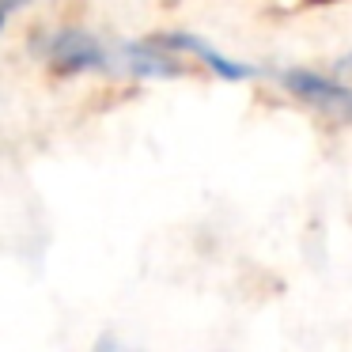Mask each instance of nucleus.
Listing matches in <instances>:
<instances>
[{
  "mask_svg": "<svg viewBox=\"0 0 352 352\" xmlns=\"http://www.w3.org/2000/svg\"><path fill=\"white\" fill-rule=\"evenodd\" d=\"M280 84L288 87L296 99L311 102V107L326 110V114H337L344 122H352V87L337 84L329 76H318V72H307V69H292L280 72Z\"/></svg>",
  "mask_w": 352,
  "mask_h": 352,
  "instance_id": "f257e3e1",
  "label": "nucleus"
},
{
  "mask_svg": "<svg viewBox=\"0 0 352 352\" xmlns=\"http://www.w3.org/2000/svg\"><path fill=\"white\" fill-rule=\"evenodd\" d=\"M50 61L57 72H87V69H102L110 65V54L91 38V34L80 31H61L50 42Z\"/></svg>",
  "mask_w": 352,
  "mask_h": 352,
  "instance_id": "f03ea898",
  "label": "nucleus"
},
{
  "mask_svg": "<svg viewBox=\"0 0 352 352\" xmlns=\"http://www.w3.org/2000/svg\"><path fill=\"white\" fill-rule=\"evenodd\" d=\"M160 46L163 50H182V54H193L197 61H205L208 69H212L216 76H223V80H246V76H254V69H246V65H239V61H228L223 54H216L208 42L193 38V34H167V38H160Z\"/></svg>",
  "mask_w": 352,
  "mask_h": 352,
  "instance_id": "7ed1b4c3",
  "label": "nucleus"
}]
</instances>
